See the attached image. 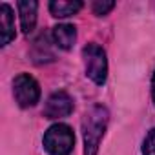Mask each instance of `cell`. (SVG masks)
Segmentation results:
<instances>
[{
  "label": "cell",
  "instance_id": "1",
  "mask_svg": "<svg viewBox=\"0 0 155 155\" xmlns=\"http://www.w3.org/2000/svg\"><path fill=\"white\" fill-rule=\"evenodd\" d=\"M108 110L104 106H95L91 108L84 120H82V130H84V155H97L101 139L104 137L106 126H108Z\"/></svg>",
  "mask_w": 155,
  "mask_h": 155
},
{
  "label": "cell",
  "instance_id": "2",
  "mask_svg": "<svg viewBox=\"0 0 155 155\" xmlns=\"http://www.w3.org/2000/svg\"><path fill=\"white\" fill-rule=\"evenodd\" d=\"M75 146V135L68 124H53L44 133V148L49 155H69Z\"/></svg>",
  "mask_w": 155,
  "mask_h": 155
},
{
  "label": "cell",
  "instance_id": "3",
  "mask_svg": "<svg viewBox=\"0 0 155 155\" xmlns=\"http://www.w3.org/2000/svg\"><path fill=\"white\" fill-rule=\"evenodd\" d=\"M84 64H86V75L95 84H104L108 77V60L106 51L99 44H88L82 49Z\"/></svg>",
  "mask_w": 155,
  "mask_h": 155
},
{
  "label": "cell",
  "instance_id": "4",
  "mask_svg": "<svg viewBox=\"0 0 155 155\" xmlns=\"http://www.w3.org/2000/svg\"><path fill=\"white\" fill-rule=\"evenodd\" d=\"M13 95L20 108H31L40 99L38 82L28 73H20L13 81Z\"/></svg>",
  "mask_w": 155,
  "mask_h": 155
},
{
  "label": "cell",
  "instance_id": "5",
  "mask_svg": "<svg viewBox=\"0 0 155 155\" xmlns=\"http://www.w3.org/2000/svg\"><path fill=\"white\" fill-rule=\"evenodd\" d=\"M73 111V99L66 93V91H55L44 108V115L48 119H60V117H68Z\"/></svg>",
  "mask_w": 155,
  "mask_h": 155
},
{
  "label": "cell",
  "instance_id": "6",
  "mask_svg": "<svg viewBox=\"0 0 155 155\" xmlns=\"http://www.w3.org/2000/svg\"><path fill=\"white\" fill-rule=\"evenodd\" d=\"M17 8H18V13H20L22 29H24L26 35H29L35 29V24H37V8H38V4L35 0H20L17 4Z\"/></svg>",
  "mask_w": 155,
  "mask_h": 155
},
{
  "label": "cell",
  "instance_id": "7",
  "mask_svg": "<svg viewBox=\"0 0 155 155\" xmlns=\"http://www.w3.org/2000/svg\"><path fill=\"white\" fill-rule=\"evenodd\" d=\"M0 33H2V46H8L15 38V17L9 4L0 6Z\"/></svg>",
  "mask_w": 155,
  "mask_h": 155
},
{
  "label": "cell",
  "instance_id": "8",
  "mask_svg": "<svg viewBox=\"0 0 155 155\" xmlns=\"http://www.w3.org/2000/svg\"><path fill=\"white\" fill-rule=\"evenodd\" d=\"M51 35H53V42L60 49H69L75 44V40H77V29L71 24H58V26H55Z\"/></svg>",
  "mask_w": 155,
  "mask_h": 155
},
{
  "label": "cell",
  "instance_id": "9",
  "mask_svg": "<svg viewBox=\"0 0 155 155\" xmlns=\"http://www.w3.org/2000/svg\"><path fill=\"white\" fill-rule=\"evenodd\" d=\"M82 2L81 0H53L49 2V11L53 17L64 18V17H71L77 11H81Z\"/></svg>",
  "mask_w": 155,
  "mask_h": 155
},
{
  "label": "cell",
  "instance_id": "10",
  "mask_svg": "<svg viewBox=\"0 0 155 155\" xmlns=\"http://www.w3.org/2000/svg\"><path fill=\"white\" fill-rule=\"evenodd\" d=\"M142 153L144 155H155V128L150 130V133L146 135V139L142 142Z\"/></svg>",
  "mask_w": 155,
  "mask_h": 155
},
{
  "label": "cell",
  "instance_id": "11",
  "mask_svg": "<svg viewBox=\"0 0 155 155\" xmlns=\"http://www.w3.org/2000/svg\"><path fill=\"white\" fill-rule=\"evenodd\" d=\"M93 13L95 15H99V17H102V15H108L113 8H115V2H93Z\"/></svg>",
  "mask_w": 155,
  "mask_h": 155
},
{
  "label": "cell",
  "instance_id": "12",
  "mask_svg": "<svg viewBox=\"0 0 155 155\" xmlns=\"http://www.w3.org/2000/svg\"><path fill=\"white\" fill-rule=\"evenodd\" d=\"M151 97H153V102H155V73H153V79H151Z\"/></svg>",
  "mask_w": 155,
  "mask_h": 155
}]
</instances>
